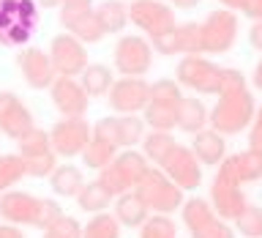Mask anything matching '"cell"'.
<instances>
[{"instance_id": "1", "label": "cell", "mask_w": 262, "mask_h": 238, "mask_svg": "<svg viewBox=\"0 0 262 238\" xmlns=\"http://www.w3.org/2000/svg\"><path fill=\"white\" fill-rule=\"evenodd\" d=\"M216 107L208 115L210 129H216L219 134H241L243 129L251 126L257 107H254V96L246 88V77L237 69H224L221 71V88L216 93Z\"/></svg>"}, {"instance_id": "2", "label": "cell", "mask_w": 262, "mask_h": 238, "mask_svg": "<svg viewBox=\"0 0 262 238\" xmlns=\"http://www.w3.org/2000/svg\"><path fill=\"white\" fill-rule=\"evenodd\" d=\"M0 216L8 225H30L38 230H49L66 213L49 197H36L30 192H16V189H11V192L0 194Z\"/></svg>"}, {"instance_id": "3", "label": "cell", "mask_w": 262, "mask_h": 238, "mask_svg": "<svg viewBox=\"0 0 262 238\" xmlns=\"http://www.w3.org/2000/svg\"><path fill=\"white\" fill-rule=\"evenodd\" d=\"M36 25V0H0V47H19L25 41H30Z\"/></svg>"}, {"instance_id": "4", "label": "cell", "mask_w": 262, "mask_h": 238, "mask_svg": "<svg viewBox=\"0 0 262 238\" xmlns=\"http://www.w3.org/2000/svg\"><path fill=\"white\" fill-rule=\"evenodd\" d=\"M150 164H147V156L145 153H137V151H123L112 159V164H106L104 170H98V181L110 189L112 197H120L137 189L142 184V178L147 175Z\"/></svg>"}, {"instance_id": "5", "label": "cell", "mask_w": 262, "mask_h": 238, "mask_svg": "<svg viewBox=\"0 0 262 238\" xmlns=\"http://www.w3.org/2000/svg\"><path fill=\"white\" fill-rule=\"evenodd\" d=\"M134 192L142 197V203L156 213H172L175 208H180L183 200V189H180L175 181H169V175L161 167H150L147 175L142 178Z\"/></svg>"}, {"instance_id": "6", "label": "cell", "mask_w": 262, "mask_h": 238, "mask_svg": "<svg viewBox=\"0 0 262 238\" xmlns=\"http://www.w3.org/2000/svg\"><path fill=\"white\" fill-rule=\"evenodd\" d=\"M210 203H213V211H216L221 219H232V222L241 216V211L249 205L243 189H241V181L235 178V172H232L227 159L219 164V172L210 184Z\"/></svg>"}, {"instance_id": "7", "label": "cell", "mask_w": 262, "mask_h": 238, "mask_svg": "<svg viewBox=\"0 0 262 238\" xmlns=\"http://www.w3.org/2000/svg\"><path fill=\"white\" fill-rule=\"evenodd\" d=\"M183 225L191 238H235V230L227 225V219H221L202 197H188L183 203Z\"/></svg>"}, {"instance_id": "8", "label": "cell", "mask_w": 262, "mask_h": 238, "mask_svg": "<svg viewBox=\"0 0 262 238\" xmlns=\"http://www.w3.org/2000/svg\"><path fill=\"white\" fill-rule=\"evenodd\" d=\"M221 71H224V66H216L213 61H208V57L202 55H183L178 61V82L186 88L196 90V93H219L221 88Z\"/></svg>"}, {"instance_id": "9", "label": "cell", "mask_w": 262, "mask_h": 238, "mask_svg": "<svg viewBox=\"0 0 262 238\" xmlns=\"http://www.w3.org/2000/svg\"><path fill=\"white\" fill-rule=\"evenodd\" d=\"M115 69H118L123 77H142V74L150 71L153 63V47L150 41L142 36H120L118 44H115Z\"/></svg>"}, {"instance_id": "10", "label": "cell", "mask_w": 262, "mask_h": 238, "mask_svg": "<svg viewBox=\"0 0 262 238\" xmlns=\"http://www.w3.org/2000/svg\"><path fill=\"white\" fill-rule=\"evenodd\" d=\"M237 38V16L229 8H219L210 11L202 19V44L208 55H221L227 49H232Z\"/></svg>"}, {"instance_id": "11", "label": "cell", "mask_w": 262, "mask_h": 238, "mask_svg": "<svg viewBox=\"0 0 262 238\" xmlns=\"http://www.w3.org/2000/svg\"><path fill=\"white\" fill-rule=\"evenodd\" d=\"M49 57L57 71V77H77L88 69V55H85V44L71 36V33H57L49 41Z\"/></svg>"}, {"instance_id": "12", "label": "cell", "mask_w": 262, "mask_h": 238, "mask_svg": "<svg viewBox=\"0 0 262 238\" xmlns=\"http://www.w3.org/2000/svg\"><path fill=\"white\" fill-rule=\"evenodd\" d=\"M90 137H93V129L88 126L85 118H63V121H57L55 126L49 129L52 151L57 156H66V159H71V156L85 151Z\"/></svg>"}, {"instance_id": "13", "label": "cell", "mask_w": 262, "mask_h": 238, "mask_svg": "<svg viewBox=\"0 0 262 238\" xmlns=\"http://www.w3.org/2000/svg\"><path fill=\"white\" fill-rule=\"evenodd\" d=\"M128 19L137 25L139 30H145L147 36H159V33H167L175 28V14L167 3L161 0H131L128 6Z\"/></svg>"}, {"instance_id": "14", "label": "cell", "mask_w": 262, "mask_h": 238, "mask_svg": "<svg viewBox=\"0 0 262 238\" xmlns=\"http://www.w3.org/2000/svg\"><path fill=\"white\" fill-rule=\"evenodd\" d=\"M200 159L191 148L186 145H175L172 151L164 156V162L159 167L169 175V181H175L180 189H196L202 181V167H200Z\"/></svg>"}, {"instance_id": "15", "label": "cell", "mask_w": 262, "mask_h": 238, "mask_svg": "<svg viewBox=\"0 0 262 238\" xmlns=\"http://www.w3.org/2000/svg\"><path fill=\"white\" fill-rule=\"evenodd\" d=\"M150 102V82L142 77H120L112 82L110 88V107L123 115H134L145 110Z\"/></svg>"}, {"instance_id": "16", "label": "cell", "mask_w": 262, "mask_h": 238, "mask_svg": "<svg viewBox=\"0 0 262 238\" xmlns=\"http://www.w3.org/2000/svg\"><path fill=\"white\" fill-rule=\"evenodd\" d=\"M49 98H52L55 110L60 112L63 118H85L88 104H90L88 90L74 77H57L52 85H49Z\"/></svg>"}, {"instance_id": "17", "label": "cell", "mask_w": 262, "mask_h": 238, "mask_svg": "<svg viewBox=\"0 0 262 238\" xmlns=\"http://www.w3.org/2000/svg\"><path fill=\"white\" fill-rule=\"evenodd\" d=\"M16 66H19L25 82H28L30 88H36V90L49 88V85L57 80V71H55V66H52V57H49V52H44V49H38V47L22 49V55L16 57Z\"/></svg>"}, {"instance_id": "18", "label": "cell", "mask_w": 262, "mask_h": 238, "mask_svg": "<svg viewBox=\"0 0 262 238\" xmlns=\"http://www.w3.org/2000/svg\"><path fill=\"white\" fill-rule=\"evenodd\" d=\"M33 126H36V123H33V115H30L28 107L16 98V93L0 90V131L11 140H19L22 134H28Z\"/></svg>"}, {"instance_id": "19", "label": "cell", "mask_w": 262, "mask_h": 238, "mask_svg": "<svg viewBox=\"0 0 262 238\" xmlns=\"http://www.w3.org/2000/svg\"><path fill=\"white\" fill-rule=\"evenodd\" d=\"M191 151L196 153V159L202 164H221L227 159V143H224V134H219L216 129H202L196 131L194 140H191Z\"/></svg>"}, {"instance_id": "20", "label": "cell", "mask_w": 262, "mask_h": 238, "mask_svg": "<svg viewBox=\"0 0 262 238\" xmlns=\"http://www.w3.org/2000/svg\"><path fill=\"white\" fill-rule=\"evenodd\" d=\"M178 129L188 131V134H196V131H202L208 126V107L202 104V98H194V96H183L178 104Z\"/></svg>"}, {"instance_id": "21", "label": "cell", "mask_w": 262, "mask_h": 238, "mask_svg": "<svg viewBox=\"0 0 262 238\" xmlns=\"http://www.w3.org/2000/svg\"><path fill=\"white\" fill-rule=\"evenodd\" d=\"M115 216H118V222L126 227H142L147 222V216H150V208H147L142 203V197L131 189V192L118 197V203H115Z\"/></svg>"}, {"instance_id": "22", "label": "cell", "mask_w": 262, "mask_h": 238, "mask_svg": "<svg viewBox=\"0 0 262 238\" xmlns=\"http://www.w3.org/2000/svg\"><path fill=\"white\" fill-rule=\"evenodd\" d=\"M60 25L71 36H77L82 44H96L104 36L101 25L96 19V11H82V14H71V16H60Z\"/></svg>"}, {"instance_id": "23", "label": "cell", "mask_w": 262, "mask_h": 238, "mask_svg": "<svg viewBox=\"0 0 262 238\" xmlns=\"http://www.w3.org/2000/svg\"><path fill=\"white\" fill-rule=\"evenodd\" d=\"M49 186L57 197H77L85 186V178H82V170L74 164H57L49 175Z\"/></svg>"}, {"instance_id": "24", "label": "cell", "mask_w": 262, "mask_h": 238, "mask_svg": "<svg viewBox=\"0 0 262 238\" xmlns=\"http://www.w3.org/2000/svg\"><path fill=\"white\" fill-rule=\"evenodd\" d=\"M227 162H229V167H232L235 178L241 181V184H251V181L262 178V153L259 151L246 148V151H241V153L227 156Z\"/></svg>"}, {"instance_id": "25", "label": "cell", "mask_w": 262, "mask_h": 238, "mask_svg": "<svg viewBox=\"0 0 262 238\" xmlns=\"http://www.w3.org/2000/svg\"><path fill=\"white\" fill-rule=\"evenodd\" d=\"M93 11H96V19L104 33H120L128 22V8L120 0H101Z\"/></svg>"}, {"instance_id": "26", "label": "cell", "mask_w": 262, "mask_h": 238, "mask_svg": "<svg viewBox=\"0 0 262 238\" xmlns=\"http://www.w3.org/2000/svg\"><path fill=\"white\" fill-rule=\"evenodd\" d=\"M110 200H112L110 189H106L98 178L88 181V184L82 186V192L77 194V205L88 213H101L104 208H110Z\"/></svg>"}, {"instance_id": "27", "label": "cell", "mask_w": 262, "mask_h": 238, "mask_svg": "<svg viewBox=\"0 0 262 238\" xmlns=\"http://www.w3.org/2000/svg\"><path fill=\"white\" fill-rule=\"evenodd\" d=\"M79 82L88 90V96H104V93H110L115 80H112V71L104 63H88V69L79 74Z\"/></svg>"}, {"instance_id": "28", "label": "cell", "mask_w": 262, "mask_h": 238, "mask_svg": "<svg viewBox=\"0 0 262 238\" xmlns=\"http://www.w3.org/2000/svg\"><path fill=\"white\" fill-rule=\"evenodd\" d=\"M16 148H19L22 159H38V156L52 153V143H49V131L33 126L28 134H22L16 140Z\"/></svg>"}, {"instance_id": "29", "label": "cell", "mask_w": 262, "mask_h": 238, "mask_svg": "<svg viewBox=\"0 0 262 238\" xmlns=\"http://www.w3.org/2000/svg\"><path fill=\"white\" fill-rule=\"evenodd\" d=\"M115 151H118V145H112V143H106V140L93 134L88 148L82 151V162H85L88 167H93V170H104L106 164H112Z\"/></svg>"}, {"instance_id": "30", "label": "cell", "mask_w": 262, "mask_h": 238, "mask_svg": "<svg viewBox=\"0 0 262 238\" xmlns=\"http://www.w3.org/2000/svg\"><path fill=\"white\" fill-rule=\"evenodd\" d=\"M175 145L178 143L169 131H150V134L142 137V153L147 156V162H153V164H161L164 156H167Z\"/></svg>"}, {"instance_id": "31", "label": "cell", "mask_w": 262, "mask_h": 238, "mask_svg": "<svg viewBox=\"0 0 262 238\" xmlns=\"http://www.w3.org/2000/svg\"><path fill=\"white\" fill-rule=\"evenodd\" d=\"M82 238H120V222L115 213H96L93 219L82 227Z\"/></svg>"}, {"instance_id": "32", "label": "cell", "mask_w": 262, "mask_h": 238, "mask_svg": "<svg viewBox=\"0 0 262 238\" xmlns=\"http://www.w3.org/2000/svg\"><path fill=\"white\" fill-rule=\"evenodd\" d=\"M178 107H169V104H156V102H147L145 107V123L150 126L153 131H169L172 126H178V115H175Z\"/></svg>"}, {"instance_id": "33", "label": "cell", "mask_w": 262, "mask_h": 238, "mask_svg": "<svg viewBox=\"0 0 262 238\" xmlns=\"http://www.w3.org/2000/svg\"><path fill=\"white\" fill-rule=\"evenodd\" d=\"M25 175H28V167L19 153H0V192L19 184Z\"/></svg>"}, {"instance_id": "34", "label": "cell", "mask_w": 262, "mask_h": 238, "mask_svg": "<svg viewBox=\"0 0 262 238\" xmlns=\"http://www.w3.org/2000/svg\"><path fill=\"white\" fill-rule=\"evenodd\" d=\"M178 41L183 55H202V22H180L178 25Z\"/></svg>"}, {"instance_id": "35", "label": "cell", "mask_w": 262, "mask_h": 238, "mask_svg": "<svg viewBox=\"0 0 262 238\" xmlns=\"http://www.w3.org/2000/svg\"><path fill=\"white\" fill-rule=\"evenodd\" d=\"M139 238H178V227L167 213H153L139 227Z\"/></svg>"}, {"instance_id": "36", "label": "cell", "mask_w": 262, "mask_h": 238, "mask_svg": "<svg viewBox=\"0 0 262 238\" xmlns=\"http://www.w3.org/2000/svg\"><path fill=\"white\" fill-rule=\"evenodd\" d=\"M118 137H120V145H126V148L142 143L145 118H137V115H120L118 118Z\"/></svg>"}, {"instance_id": "37", "label": "cell", "mask_w": 262, "mask_h": 238, "mask_svg": "<svg viewBox=\"0 0 262 238\" xmlns=\"http://www.w3.org/2000/svg\"><path fill=\"white\" fill-rule=\"evenodd\" d=\"M235 230L246 238H262V208L259 205H246L241 216L235 219Z\"/></svg>"}, {"instance_id": "38", "label": "cell", "mask_w": 262, "mask_h": 238, "mask_svg": "<svg viewBox=\"0 0 262 238\" xmlns=\"http://www.w3.org/2000/svg\"><path fill=\"white\" fill-rule=\"evenodd\" d=\"M180 98H183V93H180L178 82L169 80V77H161V80H156L153 85H150V102H156V104L178 107Z\"/></svg>"}, {"instance_id": "39", "label": "cell", "mask_w": 262, "mask_h": 238, "mask_svg": "<svg viewBox=\"0 0 262 238\" xmlns=\"http://www.w3.org/2000/svg\"><path fill=\"white\" fill-rule=\"evenodd\" d=\"M44 238H82V225L74 216H63L49 230H44Z\"/></svg>"}, {"instance_id": "40", "label": "cell", "mask_w": 262, "mask_h": 238, "mask_svg": "<svg viewBox=\"0 0 262 238\" xmlns=\"http://www.w3.org/2000/svg\"><path fill=\"white\" fill-rule=\"evenodd\" d=\"M153 49L159 55H178L180 52V41H178V25L167 33H159V36H153Z\"/></svg>"}, {"instance_id": "41", "label": "cell", "mask_w": 262, "mask_h": 238, "mask_svg": "<svg viewBox=\"0 0 262 238\" xmlns=\"http://www.w3.org/2000/svg\"><path fill=\"white\" fill-rule=\"evenodd\" d=\"M93 134L120 148V137H118V118H101V121H96Z\"/></svg>"}, {"instance_id": "42", "label": "cell", "mask_w": 262, "mask_h": 238, "mask_svg": "<svg viewBox=\"0 0 262 238\" xmlns=\"http://www.w3.org/2000/svg\"><path fill=\"white\" fill-rule=\"evenodd\" d=\"M249 148L262 153V107H257V115L249 126Z\"/></svg>"}, {"instance_id": "43", "label": "cell", "mask_w": 262, "mask_h": 238, "mask_svg": "<svg viewBox=\"0 0 262 238\" xmlns=\"http://www.w3.org/2000/svg\"><path fill=\"white\" fill-rule=\"evenodd\" d=\"M93 0H63L60 3V16H71V14H82V11H93L90 8Z\"/></svg>"}, {"instance_id": "44", "label": "cell", "mask_w": 262, "mask_h": 238, "mask_svg": "<svg viewBox=\"0 0 262 238\" xmlns=\"http://www.w3.org/2000/svg\"><path fill=\"white\" fill-rule=\"evenodd\" d=\"M249 41H251L254 49L262 52V19H254V25L249 28Z\"/></svg>"}, {"instance_id": "45", "label": "cell", "mask_w": 262, "mask_h": 238, "mask_svg": "<svg viewBox=\"0 0 262 238\" xmlns=\"http://www.w3.org/2000/svg\"><path fill=\"white\" fill-rule=\"evenodd\" d=\"M246 16H251V19H262V0H249L243 8Z\"/></svg>"}, {"instance_id": "46", "label": "cell", "mask_w": 262, "mask_h": 238, "mask_svg": "<svg viewBox=\"0 0 262 238\" xmlns=\"http://www.w3.org/2000/svg\"><path fill=\"white\" fill-rule=\"evenodd\" d=\"M0 238H25L19 225H0Z\"/></svg>"}, {"instance_id": "47", "label": "cell", "mask_w": 262, "mask_h": 238, "mask_svg": "<svg viewBox=\"0 0 262 238\" xmlns=\"http://www.w3.org/2000/svg\"><path fill=\"white\" fill-rule=\"evenodd\" d=\"M251 85L257 90H262V57L257 61V66H254V71H251Z\"/></svg>"}, {"instance_id": "48", "label": "cell", "mask_w": 262, "mask_h": 238, "mask_svg": "<svg viewBox=\"0 0 262 238\" xmlns=\"http://www.w3.org/2000/svg\"><path fill=\"white\" fill-rule=\"evenodd\" d=\"M219 3L224 6V8H229V11H243L249 0H219Z\"/></svg>"}, {"instance_id": "49", "label": "cell", "mask_w": 262, "mask_h": 238, "mask_svg": "<svg viewBox=\"0 0 262 238\" xmlns=\"http://www.w3.org/2000/svg\"><path fill=\"white\" fill-rule=\"evenodd\" d=\"M169 3H175L178 8H194L200 0H169Z\"/></svg>"}, {"instance_id": "50", "label": "cell", "mask_w": 262, "mask_h": 238, "mask_svg": "<svg viewBox=\"0 0 262 238\" xmlns=\"http://www.w3.org/2000/svg\"><path fill=\"white\" fill-rule=\"evenodd\" d=\"M38 6H44V8H55V6H60L63 0H36Z\"/></svg>"}]
</instances>
